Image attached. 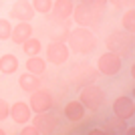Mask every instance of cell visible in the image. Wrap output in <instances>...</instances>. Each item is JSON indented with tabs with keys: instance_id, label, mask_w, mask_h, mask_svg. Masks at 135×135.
<instances>
[{
	"instance_id": "obj_16",
	"label": "cell",
	"mask_w": 135,
	"mask_h": 135,
	"mask_svg": "<svg viewBox=\"0 0 135 135\" xmlns=\"http://www.w3.org/2000/svg\"><path fill=\"white\" fill-rule=\"evenodd\" d=\"M34 32V28L30 22H18L12 26V34H10V40L14 45H22L26 38H30Z\"/></svg>"
},
{
	"instance_id": "obj_33",
	"label": "cell",
	"mask_w": 135,
	"mask_h": 135,
	"mask_svg": "<svg viewBox=\"0 0 135 135\" xmlns=\"http://www.w3.org/2000/svg\"><path fill=\"white\" fill-rule=\"evenodd\" d=\"M0 42H2V40H0Z\"/></svg>"
},
{
	"instance_id": "obj_2",
	"label": "cell",
	"mask_w": 135,
	"mask_h": 135,
	"mask_svg": "<svg viewBox=\"0 0 135 135\" xmlns=\"http://www.w3.org/2000/svg\"><path fill=\"white\" fill-rule=\"evenodd\" d=\"M105 46H107L109 52H115V55L121 56V59H127V56H131L133 46H135L133 32L115 30V32H111L107 38H105Z\"/></svg>"
},
{
	"instance_id": "obj_20",
	"label": "cell",
	"mask_w": 135,
	"mask_h": 135,
	"mask_svg": "<svg viewBox=\"0 0 135 135\" xmlns=\"http://www.w3.org/2000/svg\"><path fill=\"white\" fill-rule=\"evenodd\" d=\"M20 46H22V51H24L26 56H36V55H40V51H42V42H40L38 38H34V36L26 38Z\"/></svg>"
},
{
	"instance_id": "obj_11",
	"label": "cell",
	"mask_w": 135,
	"mask_h": 135,
	"mask_svg": "<svg viewBox=\"0 0 135 135\" xmlns=\"http://www.w3.org/2000/svg\"><path fill=\"white\" fill-rule=\"evenodd\" d=\"M45 32L52 42H67L69 34H71V24L69 20H52V24H49Z\"/></svg>"
},
{
	"instance_id": "obj_25",
	"label": "cell",
	"mask_w": 135,
	"mask_h": 135,
	"mask_svg": "<svg viewBox=\"0 0 135 135\" xmlns=\"http://www.w3.org/2000/svg\"><path fill=\"white\" fill-rule=\"evenodd\" d=\"M83 4H87V6H91V8H95V10H101V12H105V8H107V0H81Z\"/></svg>"
},
{
	"instance_id": "obj_22",
	"label": "cell",
	"mask_w": 135,
	"mask_h": 135,
	"mask_svg": "<svg viewBox=\"0 0 135 135\" xmlns=\"http://www.w3.org/2000/svg\"><path fill=\"white\" fill-rule=\"evenodd\" d=\"M125 127H127V125H125V119L117 117V115L113 119H107V121H105V131H107V133H117V131H123Z\"/></svg>"
},
{
	"instance_id": "obj_14",
	"label": "cell",
	"mask_w": 135,
	"mask_h": 135,
	"mask_svg": "<svg viewBox=\"0 0 135 135\" xmlns=\"http://www.w3.org/2000/svg\"><path fill=\"white\" fill-rule=\"evenodd\" d=\"M75 2L73 0H52V8H51V20H69L73 14Z\"/></svg>"
},
{
	"instance_id": "obj_29",
	"label": "cell",
	"mask_w": 135,
	"mask_h": 135,
	"mask_svg": "<svg viewBox=\"0 0 135 135\" xmlns=\"http://www.w3.org/2000/svg\"><path fill=\"white\" fill-rule=\"evenodd\" d=\"M89 133L91 135H101V133H107V131H105V129H91Z\"/></svg>"
},
{
	"instance_id": "obj_31",
	"label": "cell",
	"mask_w": 135,
	"mask_h": 135,
	"mask_svg": "<svg viewBox=\"0 0 135 135\" xmlns=\"http://www.w3.org/2000/svg\"><path fill=\"white\" fill-rule=\"evenodd\" d=\"M4 133H6V131H4V129H2V127H0V135H4Z\"/></svg>"
},
{
	"instance_id": "obj_18",
	"label": "cell",
	"mask_w": 135,
	"mask_h": 135,
	"mask_svg": "<svg viewBox=\"0 0 135 135\" xmlns=\"http://www.w3.org/2000/svg\"><path fill=\"white\" fill-rule=\"evenodd\" d=\"M20 67V62H18L16 55H12V52H6V55L0 56V73L2 75H14Z\"/></svg>"
},
{
	"instance_id": "obj_28",
	"label": "cell",
	"mask_w": 135,
	"mask_h": 135,
	"mask_svg": "<svg viewBox=\"0 0 135 135\" xmlns=\"http://www.w3.org/2000/svg\"><path fill=\"white\" fill-rule=\"evenodd\" d=\"M20 135H38V129L32 123H26V127H22V131H20Z\"/></svg>"
},
{
	"instance_id": "obj_24",
	"label": "cell",
	"mask_w": 135,
	"mask_h": 135,
	"mask_svg": "<svg viewBox=\"0 0 135 135\" xmlns=\"http://www.w3.org/2000/svg\"><path fill=\"white\" fill-rule=\"evenodd\" d=\"M12 34V22L8 18H0V40H10Z\"/></svg>"
},
{
	"instance_id": "obj_1",
	"label": "cell",
	"mask_w": 135,
	"mask_h": 135,
	"mask_svg": "<svg viewBox=\"0 0 135 135\" xmlns=\"http://www.w3.org/2000/svg\"><path fill=\"white\" fill-rule=\"evenodd\" d=\"M67 46H69V51L75 52V55H81V56L91 55V52L97 49V36H95V32H93L91 28L77 26L75 30H71V34H69Z\"/></svg>"
},
{
	"instance_id": "obj_13",
	"label": "cell",
	"mask_w": 135,
	"mask_h": 135,
	"mask_svg": "<svg viewBox=\"0 0 135 135\" xmlns=\"http://www.w3.org/2000/svg\"><path fill=\"white\" fill-rule=\"evenodd\" d=\"M10 16L16 18L18 22H30L36 16V12H34L30 0H16L10 8Z\"/></svg>"
},
{
	"instance_id": "obj_32",
	"label": "cell",
	"mask_w": 135,
	"mask_h": 135,
	"mask_svg": "<svg viewBox=\"0 0 135 135\" xmlns=\"http://www.w3.org/2000/svg\"><path fill=\"white\" fill-rule=\"evenodd\" d=\"M0 8H2V0H0Z\"/></svg>"
},
{
	"instance_id": "obj_15",
	"label": "cell",
	"mask_w": 135,
	"mask_h": 135,
	"mask_svg": "<svg viewBox=\"0 0 135 135\" xmlns=\"http://www.w3.org/2000/svg\"><path fill=\"white\" fill-rule=\"evenodd\" d=\"M62 115L71 121V123H81L87 115V109L83 107V103L79 99H73V101H69L65 107H62Z\"/></svg>"
},
{
	"instance_id": "obj_10",
	"label": "cell",
	"mask_w": 135,
	"mask_h": 135,
	"mask_svg": "<svg viewBox=\"0 0 135 135\" xmlns=\"http://www.w3.org/2000/svg\"><path fill=\"white\" fill-rule=\"evenodd\" d=\"M111 109H113V115H117V117L127 121V119H131L135 115V101L127 95H119L117 99L113 101Z\"/></svg>"
},
{
	"instance_id": "obj_8",
	"label": "cell",
	"mask_w": 135,
	"mask_h": 135,
	"mask_svg": "<svg viewBox=\"0 0 135 135\" xmlns=\"http://www.w3.org/2000/svg\"><path fill=\"white\" fill-rule=\"evenodd\" d=\"M30 109L32 113H42V111H51L55 107V95L49 89H36L30 93Z\"/></svg>"
},
{
	"instance_id": "obj_19",
	"label": "cell",
	"mask_w": 135,
	"mask_h": 135,
	"mask_svg": "<svg viewBox=\"0 0 135 135\" xmlns=\"http://www.w3.org/2000/svg\"><path fill=\"white\" fill-rule=\"evenodd\" d=\"M24 67H26L28 73L38 75V77H42V75L46 73V61H45V59H40L38 55H36V56H28L26 62H24Z\"/></svg>"
},
{
	"instance_id": "obj_17",
	"label": "cell",
	"mask_w": 135,
	"mask_h": 135,
	"mask_svg": "<svg viewBox=\"0 0 135 135\" xmlns=\"http://www.w3.org/2000/svg\"><path fill=\"white\" fill-rule=\"evenodd\" d=\"M40 77L38 75H32V73H22L20 75V77H18V87H20V89L24 91V93H28V95H30V93H32V91H36V89H40Z\"/></svg>"
},
{
	"instance_id": "obj_9",
	"label": "cell",
	"mask_w": 135,
	"mask_h": 135,
	"mask_svg": "<svg viewBox=\"0 0 135 135\" xmlns=\"http://www.w3.org/2000/svg\"><path fill=\"white\" fill-rule=\"evenodd\" d=\"M69 56H71V51H69L67 42H49L46 45V61L56 65V67H61L62 62L69 61Z\"/></svg>"
},
{
	"instance_id": "obj_26",
	"label": "cell",
	"mask_w": 135,
	"mask_h": 135,
	"mask_svg": "<svg viewBox=\"0 0 135 135\" xmlns=\"http://www.w3.org/2000/svg\"><path fill=\"white\" fill-rule=\"evenodd\" d=\"M8 115H10V105H8V101H6V99H2V97H0V121L8 119Z\"/></svg>"
},
{
	"instance_id": "obj_30",
	"label": "cell",
	"mask_w": 135,
	"mask_h": 135,
	"mask_svg": "<svg viewBox=\"0 0 135 135\" xmlns=\"http://www.w3.org/2000/svg\"><path fill=\"white\" fill-rule=\"evenodd\" d=\"M123 131H125V133H127V135H133V133H135V129H133V127H125Z\"/></svg>"
},
{
	"instance_id": "obj_23",
	"label": "cell",
	"mask_w": 135,
	"mask_h": 135,
	"mask_svg": "<svg viewBox=\"0 0 135 135\" xmlns=\"http://www.w3.org/2000/svg\"><path fill=\"white\" fill-rule=\"evenodd\" d=\"M30 4H32V8H34V12L36 14H49L51 12V8H52V0H30Z\"/></svg>"
},
{
	"instance_id": "obj_21",
	"label": "cell",
	"mask_w": 135,
	"mask_h": 135,
	"mask_svg": "<svg viewBox=\"0 0 135 135\" xmlns=\"http://www.w3.org/2000/svg\"><path fill=\"white\" fill-rule=\"evenodd\" d=\"M121 26H123L125 32H135V10H133V6L123 10V14H121Z\"/></svg>"
},
{
	"instance_id": "obj_4",
	"label": "cell",
	"mask_w": 135,
	"mask_h": 135,
	"mask_svg": "<svg viewBox=\"0 0 135 135\" xmlns=\"http://www.w3.org/2000/svg\"><path fill=\"white\" fill-rule=\"evenodd\" d=\"M71 18L75 20V24H77V26L95 28V26H99V24H101L103 12H101V10H95V8H91V6L83 4V2H79V4H75Z\"/></svg>"
},
{
	"instance_id": "obj_27",
	"label": "cell",
	"mask_w": 135,
	"mask_h": 135,
	"mask_svg": "<svg viewBox=\"0 0 135 135\" xmlns=\"http://www.w3.org/2000/svg\"><path fill=\"white\" fill-rule=\"evenodd\" d=\"M107 2H111L115 8H121V10H125V8H131V6H133V0H107Z\"/></svg>"
},
{
	"instance_id": "obj_6",
	"label": "cell",
	"mask_w": 135,
	"mask_h": 135,
	"mask_svg": "<svg viewBox=\"0 0 135 135\" xmlns=\"http://www.w3.org/2000/svg\"><path fill=\"white\" fill-rule=\"evenodd\" d=\"M97 71L101 77H117L121 73V69H123V59L117 56L115 52H109L105 51L99 59H97Z\"/></svg>"
},
{
	"instance_id": "obj_5",
	"label": "cell",
	"mask_w": 135,
	"mask_h": 135,
	"mask_svg": "<svg viewBox=\"0 0 135 135\" xmlns=\"http://www.w3.org/2000/svg\"><path fill=\"white\" fill-rule=\"evenodd\" d=\"M99 77H101L99 71H97L93 65H89V62H79V65H75V67L71 69V73H69V79L73 81V85L79 87V89H83L85 85L97 83Z\"/></svg>"
},
{
	"instance_id": "obj_12",
	"label": "cell",
	"mask_w": 135,
	"mask_h": 135,
	"mask_svg": "<svg viewBox=\"0 0 135 135\" xmlns=\"http://www.w3.org/2000/svg\"><path fill=\"white\" fill-rule=\"evenodd\" d=\"M32 115H34V113H32V109H30L28 103L14 101L10 105V115H8V117H10L14 123H18V125H26V123H30Z\"/></svg>"
},
{
	"instance_id": "obj_7",
	"label": "cell",
	"mask_w": 135,
	"mask_h": 135,
	"mask_svg": "<svg viewBox=\"0 0 135 135\" xmlns=\"http://www.w3.org/2000/svg\"><path fill=\"white\" fill-rule=\"evenodd\" d=\"M30 123L38 129V135H51L61 127V119L52 111H42V113H34Z\"/></svg>"
},
{
	"instance_id": "obj_3",
	"label": "cell",
	"mask_w": 135,
	"mask_h": 135,
	"mask_svg": "<svg viewBox=\"0 0 135 135\" xmlns=\"http://www.w3.org/2000/svg\"><path fill=\"white\" fill-rule=\"evenodd\" d=\"M105 91L99 87L97 83H91V85H85L79 93V101L83 103V107L87 111H99V109L105 105Z\"/></svg>"
}]
</instances>
